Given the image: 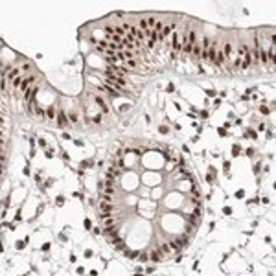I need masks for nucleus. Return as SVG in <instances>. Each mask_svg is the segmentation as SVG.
<instances>
[{"label":"nucleus","instance_id":"obj_5","mask_svg":"<svg viewBox=\"0 0 276 276\" xmlns=\"http://www.w3.org/2000/svg\"><path fill=\"white\" fill-rule=\"evenodd\" d=\"M221 52H223V55H225V63H228V61L232 59V42H230V40H225Z\"/></svg>","mask_w":276,"mask_h":276},{"label":"nucleus","instance_id":"obj_9","mask_svg":"<svg viewBox=\"0 0 276 276\" xmlns=\"http://www.w3.org/2000/svg\"><path fill=\"white\" fill-rule=\"evenodd\" d=\"M157 17H155V15H149V17H145V22H147V28H149V30H153V26H155V24H157Z\"/></svg>","mask_w":276,"mask_h":276},{"label":"nucleus","instance_id":"obj_14","mask_svg":"<svg viewBox=\"0 0 276 276\" xmlns=\"http://www.w3.org/2000/svg\"><path fill=\"white\" fill-rule=\"evenodd\" d=\"M55 116H57L55 109H48V111H46V120H54Z\"/></svg>","mask_w":276,"mask_h":276},{"label":"nucleus","instance_id":"obj_3","mask_svg":"<svg viewBox=\"0 0 276 276\" xmlns=\"http://www.w3.org/2000/svg\"><path fill=\"white\" fill-rule=\"evenodd\" d=\"M37 79H39V76H37V74H31V76L24 78V81H22V85L19 87V90L22 92V94H24V92H26V90H28V88H30V87H31V85H33V83L37 81Z\"/></svg>","mask_w":276,"mask_h":276},{"label":"nucleus","instance_id":"obj_7","mask_svg":"<svg viewBox=\"0 0 276 276\" xmlns=\"http://www.w3.org/2000/svg\"><path fill=\"white\" fill-rule=\"evenodd\" d=\"M94 103H96L99 109L103 111V114H109V105L105 103V99L101 98V96H94Z\"/></svg>","mask_w":276,"mask_h":276},{"label":"nucleus","instance_id":"obj_19","mask_svg":"<svg viewBox=\"0 0 276 276\" xmlns=\"http://www.w3.org/2000/svg\"><path fill=\"white\" fill-rule=\"evenodd\" d=\"M259 111H261V114H269V109H267V107H261Z\"/></svg>","mask_w":276,"mask_h":276},{"label":"nucleus","instance_id":"obj_11","mask_svg":"<svg viewBox=\"0 0 276 276\" xmlns=\"http://www.w3.org/2000/svg\"><path fill=\"white\" fill-rule=\"evenodd\" d=\"M31 70H33V64H31V63H28V61H26V63H22L20 72H31Z\"/></svg>","mask_w":276,"mask_h":276},{"label":"nucleus","instance_id":"obj_18","mask_svg":"<svg viewBox=\"0 0 276 276\" xmlns=\"http://www.w3.org/2000/svg\"><path fill=\"white\" fill-rule=\"evenodd\" d=\"M239 66H241V57L236 55V59H234V68H239Z\"/></svg>","mask_w":276,"mask_h":276},{"label":"nucleus","instance_id":"obj_12","mask_svg":"<svg viewBox=\"0 0 276 276\" xmlns=\"http://www.w3.org/2000/svg\"><path fill=\"white\" fill-rule=\"evenodd\" d=\"M164 24H166L164 20H160V19H158V20H157V24L153 26V31H157V33H160V31H162V28H164Z\"/></svg>","mask_w":276,"mask_h":276},{"label":"nucleus","instance_id":"obj_15","mask_svg":"<svg viewBox=\"0 0 276 276\" xmlns=\"http://www.w3.org/2000/svg\"><path fill=\"white\" fill-rule=\"evenodd\" d=\"M0 90H4V92L7 90V79H6V78L0 79Z\"/></svg>","mask_w":276,"mask_h":276},{"label":"nucleus","instance_id":"obj_6","mask_svg":"<svg viewBox=\"0 0 276 276\" xmlns=\"http://www.w3.org/2000/svg\"><path fill=\"white\" fill-rule=\"evenodd\" d=\"M20 74H22V72H20V68H19V66H11V68H7V74H6V79H7V81L11 83V81H13V79L17 78V76H20Z\"/></svg>","mask_w":276,"mask_h":276},{"label":"nucleus","instance_id":"obj_8","mask_svg":"<svg viewBox=\"0 0 276 276\" xmlns=\"http://www.w3.org/2000/svg\"><path fill=\"white\" fill-rule=\"evenodd\" d=\"M55 120H57L59 129H64V125H66V121H68V116H66V112L59 111V112H57V116H55Z\"/></svg>","mask_w":276,"mask_h":276},{"label":"nucleus","instance_id":"obj_10","mask_svg":"<svg viewBox=\"0 0 276 276\" xmlns=\"http://www.w3.org/2000/svg\"><path fill=\"white\" fill-rule=\"evenodd\" d=\"M22 81H24V76L20 74V76H17V78L11 81V87H13V88H19L20 85H22Z\"/></svg>","mask_w":276,"mask_h":276},{"label":"nucleus","instance_id":"obj_13","mask_svg":"<svg viewBox=\"0 0 276 276\" xmlns=\"http://www.w3.org/2000/svg\"><path fill=\"white\" fill-rule=\"evenodd\" d=\"M35 116H39V118H46V111H44L42 107H35Z\"/></svg>","mask_w":276,"mask_h":276},{"label":"nucleus","instance_id":"obj_2","mask_svg":"<svg viewBox=\"0 0 276 276\" xmlns=\"http://www.w3.org/2000/svg\"><path fill=\"white\" fill-rule=\"evenodd\" d=\"M175 30H177V22H175V20H171V22H166V24H164V28H162V31L158 33V39H157V40H160V42L168 40V39H169V35H171Z\"/></svg>","mask_w":276,"mask_h":276},{"label":"nucleus","instance_id":"obj_17","mask_svg":"<svg viewBox=\"0 0 276 276\" xmlns=\"http://www.w3.org/2000/svg\"><path fill=\"white\" fill-rule=\"evenodd\" d=\"M125 63H127V66H131V68H136L138 66V63L135 59H129V61H125Z\"/></svg>","mask_w":276,"mask_h":276},{"label":"nucleus","instance_id":"obj_4","mask_svg":"<svg viewBox=\"0 0 276 276\" xmlns=\"http://www.w3.org/2000/svg\"><path fill=\"white\" fill-rule=\"evenodd\" d=\"M217 40H212L210 42V48H208V52H206V61L210 63V64H214L216 63V54H217Z\"/></svg>","mask_w":276,"mask_h":276},{"label":"nucleus","instance_id":"obj_1","mask_svg":"<svg viewBox=\"0 0 276 276\" xmlns=\"http://www.w3.org/2000/svg\"><path fill=\"white\" fill-rule=\"evenodd\" d=\"M202 192L184 157L158 142H120L98 190L101 234L129 259L182 252L202 217Z\"/></svg>","mask_w":276,"mask_h":276},{"label":"nucleus","instance_id":"obj_16","mask_svg":"<svg viewBox=\"0 0 276 276\" xmlns=\"http://www.w3.org/2000/svg\"><path fill=\"white\" fill-rule=\"evenodd\" d=\"M66 116H68V120H70V121H72V123H76V121H78V114H76V112H68V114H66Z\"/></svg>","mask_w":276,"mask_h":276}]
</instances>
